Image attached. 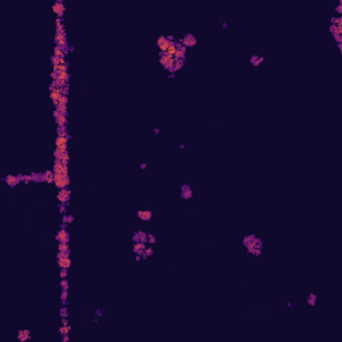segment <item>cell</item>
<instances>
[{
    "label": "cell",
    "mask_w": 342,
    "mask_h": 342,
    "mask_svg": "<svg viewBox=\"0 0 342 342\" xmlns=\"http://www.w3.org/2000/svg\"><path fill=\"white\" fill-rule=\"evenodd\" d=\"M3 182H5V185H7L8 187L14 188L23 182V174H17V175H5L4 178H3Z\"/></svg>",
    "instance_id": "obj_1"
},
{
    "label": "cell",
    "mask_w": 342,
    "mask_h": 342,
    "mask_svg": "<svg viewBox=\"0 0 342 342\" xmlns=\"http://www.w3.org/2000/svg\"><path fill=\"white\" fill-rule=\"evenodd\" d=\"M54 174H55V173H54ZM54 185L56 186L59 190L68 187V185H70V176H68V175H63V174H55Z\"/></svg>",
    "instance_id": "obj_2"
},
{
    "label": "cell",
    "mask_w": 342,
    "mask_h": 342,
    "mask_svg": "<svg viewBox=\"0 0 342 342\" xmlns=\"http://www.w3.org/2000/svg\"><path fill=\"white\" fill-rule=\"evenodd\" d=\"M178 43H181L183 47L187 48V47H195L198 42H197V38H195L192 33H186L182 39L178 40Z\"/></svg>",
    "instance_id": "obj_3"
},
{
    "label": "cell",
    "mask_w": 342,
    "mask_h": 342,
    "mask_svg": "<svg viewBox=\"0 0 342 342\" xmlns=\"http://www.w3.org/2000/svg\"><path fill=\"white\" fill-rule=\"evenodd\" d=\"M56 198H58L59 203L68 204V202H70V199H71V190H70V188H67V187L62 188V190H59Z\"/></svg>",
    "instance_id": "obj_4"
},
{
    "label": "cell",
    "mask_w": 342,
    "mask_h": 342,
    "mask_svg": "<svg viewBox=\"0 0 342 342\" xmlns=\"http://www.w3.org/2000/svg\"><path fill=\"white\" fill-rule=\"evenodd\" d=\"M54 158H55V160H60L64 164H68V162H70V154H68V151H62V150H58V148L54 151Z\"/></svg>",
    "instance_id": "obj_5"
},
{
    "label": "cell",
    "mask_w": 342,
    "mask_h": 342,
    "mask_svg": "<svg viewBox=\"0 0 342 342\" xmlns=\"http://www.w3.org/2000/svg\"><path fill=\"white\" fill-rule=\"evenodd\" d=\"M171 43L173 42H170L166 36H159V38L157 39V47L159 48L160 52H167V49H169Z\"/></svg>",
    "instance_id": "obj_6"
},
{
    "label": "cell",
    "mask_w": 342,
    "mask_h": 342,
    "mask_svg": "<svg viewBox=\"0 0 342 342\" xmlns=\"http://www.w3.org/2000/svg\"><path fill=\"white\" fill-rule=\"evenodd\" d=\"M52 11H54V14L56 15L59 19H62V17L64 16L66 5L63 4V2H62V0H58V2H56V3H54V5H52Z\"/></svg>",
    "instance_id": "obj_7"
},
{
    "label": "cell",
    "mask_w": 342,
    "mask_h": 342,
    "mask_svg": "<svg viewBox=\"0 0 342 342\" xmlns=\"http://www.w3.org/2000/svg\"><path fill=\"white\" fill-rule=\"evenodd\" d=\"M181 198L182 199H191L192 198V188L188 183H185V185L181 186Z\"/></svg>",
    "instance_id": "obj_8"
},
{
    "label": "cell",
    "mask_w": 342,
    "mask_h": 342,
    "mask_svg": "<svg viewBox=\"0 0 342 342\" xmlns=\"http://www.w3.org/2000/svg\"><path fill=\"white\" fill-rule=\"evenodd\" d=\"M54 173L55 174H63V175H68V164L62 163L60 160H55V163H54Z\"/></svg>",
    "instance_id": "obj_9"
},
{
    "label": "cell",
    "mask_w": 342,
    "mask_h": 342,
    "mask_svg": "<svg viewBox=\"0 0 342 342\" xmlns=\"http://www.w3.org/2000/svg\"><path fill=\"white\" fill-rule=\"evenodd\" d=\"M55 239L59 242V243H68L70 242V234L66 229H60L58 231V234L55 235Z\"/></svg>",
    "instance_id": "obj_10"
},
{
    "label": "cell",
    "mask_w": 342,
    "mask_h": 342,
    "mask_svg": "<svg viewBox=\"0 0 342 342\" xmlns=\"http://www.w3.org/2000/svg\"><path fill=\"white\" fill-rule=\"evenodd\" d=\"M55 43H56V46L62 47L63 49L70 48V47H68V43H67L66 33H56V35H55Z\"/></svg>",
    "instance_id": "obj_11"
},
{
    "label": "cell",
    "mask_w": 342,
    "mask_h": 342,
    "mask_svg": "<svg viewBox=\"0 0 342 342\" xmlns=\"http://www.w3.org/2000/svg\"><path fill=\"white\" fill-rule=\"evenodd\" d=\"M147 234L148 233L143 231V230H139V231H135L132 234V242H143V243H147Z\"/></svg>",
    "instance_id": "obj_12"
},
{
    "label": "cell",
    "mask_w": 342,
    "mask_h": 342,
    "mask_svg": "<svg viewBox=\"0 0 342 342\" xmlns=\"http://www.w3.org/2000/svg\"><path fill=\"white\" fill-rule=\"evenodd\" d=\"M68 141L70 139L66 138V136H58L56 141H55V147L58 150H62V151H67V146H68Z\"/></svg>",
    "instance_id": "obj_13"
},
{
    "label": "cell",
    "mask_w": 342,
    "mask_h": 342,
    "mask_svg": "<svg viewBox=\"0 0 342 342\" xmlns=\"http://www.w3.org/2000/svg\"><path fill=\"white\" fill-rule=\"evenodd\" d=\"M54 118H55V122H56L58 127H66L68 124L67 116L66 115H60L58 111H54Z\"/></svg>",
    "instance_id": "obj_14"
},
{
    "label": "cell",
    "mask_w": 342,
    "mask_h": 342,
    "mask_svg": "<svg viewBox=\"0 0 342 342\" xmlns=\"http://www.w3.org/2000/svg\"><path fill=\"white\" fill-rule=\"evenodd\" d=\"M71 265H72V262H71V258L70 255H64V257H60L58 258V266L60 267V269H70Z\"/></svg>",
    "instance_id": "obj_15"
},
{
    "label": "cell",
    "mask_w": 342,
    "mask_h": 342,
    "mask_svg": "<svg viewBox=\"0 0 342 342\" xmlns=\"http://www.w3.org/2000/svg\"><path fill=\"white\" fill-rule=\"evenodd\" d=\"M136 215H138V218L141 220H143V222H150L152 219V211L151 210H139L138 213H136Z\"/></svg>",
    "instance_id": "obj_16"
},
{
    "label": "cell",
    "mask_w": 342,
    "mask_h": 342,
    "mask_svg": "<svg viewBox=\"0 0 342 342\" xmlns=\"http://www.w3.org/2000/svg\"><path fill=\"white\" fill-rule=\"evenodd\" d=\"M186 51H187V48L183 47L181 43L176 42V52H175V55H174V58L175 59H185L186 58Z\"/></svg>",
    "instance_id": "obj_17"
},
{
    "label": "cell",
    "mask_w": 342,
    "mask_h": 342,
    "mask_svg": "<svg viewBox=\"0 0 342 342\" xmlns=\"http://www.w3.org/2000/svg\"><path fill=\"white\" fill-rule=\"evenodd\" d=\"M146 247H147V245L143 243V242H135L132 246V251L135 254H139V255H143L144 254V250Z\"/></svg>",
    "instance_id": "obj_18"
},
{
    "label": "cell",
    "mask_w": 342,
    "mask_h": 342,
    "mask_svg": "<svg viewBox=\"0 0 342 342\" xmlns=\"http://www.w3.org/2000/svg\"><path fill=\"white\" fill-rule=\"evenodd\" d=\"M17 340L21 341V342H26V341H30L31 340V331L30 330H19L17 333Z\"/></svg>",
    "instance_id": "obj_19"
},
{
    "label": "cell",
    "mask_w": 342,
    "mask_h": 342,
    "mask_svg": "<svg viewBox=\"0 0 342 342\" xmlns=\"http://www.w3.org/2000/svg\"><path fill=\"white\" fill-rule=\"evenodd\" d=\"M265 62V58L263 56H258V55H253V56L250 58V64L254 67H259L261 63H263Z\"/></svg>",
    "instance_id": "obj_20"
},
{
    "label": "cell",
    "mask_w": 342,
    "mask_h": 342,
    "mask_svg": "<svg viewBox=\"0 0 342 342\" xmlns=\"http://www.w3.org/2000/svg\"><path fill=\"white\" fill-rule=\"evenodd\" d=\"M44 182L46 183H54V179H55V174H54V171H51V170H46L44 173Z\"/></svg>",
    "instance_id": "obj_21"
},
{
    "label": "cell",
    "mask_w": 342,
    "mask_h": 342,
    "mask_svg": "<svg viewBox=\"0 0 342 342\" xmlns=\"http://www.w3.org/2000/svg\"><path fill=\"white\" fill-rule=\"evenodd\" d=\"M55 24H56V33H66V28H64V23L63 19H58L55 20Z\"/></svg>",
    "instance_id": "obj_22"
},
{
    "label": "cell",
    "mask_w": 342,
    "mask_h": 342,
    "mask_svg": "<svg viewBox=\"0 0 342 342\" xmlns=\"http://www.w3.org/2000/svg\"><path fill=\"white\" fill-rule=\"evenodd\" d=\"M31 176H32V182L33 183L44 182V174H43V173H32V174H31Z\"/></svg>",
    "instance_id": "obj_23"
},
{
    "label": "cell",
    "mask_w": 342,
    "mask_h": 342,
    "mask_svg": "<svg viewBox=\"0 0 342 342\" xmlns=\"http://www.w3.org/2000/svg\"><path fill=\"white\" fill-rule=\"evenodd\" d=\"M185 66V59H175V63H174V68H173V74L178 72L181 68Z\"/></svg>",
    "instance_id": "obj_24"
},
{
    "label": "cell",
    "mask_w": 342,
    "mask_h": 342,
    "mask_svg": "<svg viewBox=\"0 0 342 342\" xmlns=\"http://www.w3.org/2000/svg\"><path fill=\"white\" fill-rule=\"evenodd\" d=\"M56 134H58V136H66V138L71 139V135H70V132H68V130H67V126L66 127H58Z\"/></svg>",
    "instance_id": "obj_25"
},
{
    "label": "cell",
    "mask_w": 342,
    "mask_h": 342,
    "mask_svg": "<svg viewBox=\"0 0 342 342\" xmlns=\"http://www.w3.org/2000/svg\"><path fill=\"white\" fill-rule=\"evenodd\" d=\"M58 251L59 253H63V254H71V249L68 246V243H59Z\"/></svg>",
    "instance_id": "obj_26"
},
{
    "label": "cell",
    "mask_w": 342,
    "mask_h": 342,
    "mask_svg": "<svg viewBox=\"0 0 342 342\" xmlns=\"http://www.w3.org/2000/svg\"><path fill=\"white\" fill-rule=\"evenodd\" d=\"M317 298H318V297H317V295L314 294V293H310L309 295H307V299H306L307 305H309V306H312V307H313V306H315V303H317Z\"/></svg>",
    "instance_id": "obj_27"
},
{
    "label": "cell",
    "mask_w": 342,
    "mask_h": 342,
    "mask_svg": "<svg viewBox=\"0 0 342 342\" xmlns=\"http://www.w3.org/2000/svg\"><path fill=\"white\" fill-rule=\"evenodd\" d=\"M74 215H71V214H64V215H62V223H67V225H71V223L74 222Z\"/></svg>",
    "instance_id": "obj_28"
},
{
    "label": "cell",
    "mask_w": 342,
    "mask_h": 342,
    "mask_svg": "<svg viewBox=\"0 0 342 342\" xmlns=\"http://www.w3.org/2000/svg\"><path fill=\"white\" fill-rule=\"evenodd\" d=\"M58 331H59V334H60V335L70 334V331H71V326H70V325H62L60 328L58 329Z\"/></svg>",
    "instance_id": "obj_29"
},
{
    "label": "cell",
    "mask_w": 342,
    "mask_h": 342,
    "mask_svg": "<svg viewBox=\"0 0 342 342\" xmlns=\"http://www.w3.org/2000/svg\"><path fill=\"white\" fill-rule=\"evenodd\" d=\"M60 302H62V305H67V303H68V290H64V289H62Z\"/></svg>",
    "instance_id": "obj_30"
},
{
    "label": "cell",
    "mask_w": 342,
    "mask_h": 342,
    "mask_svg": "<svg viewBox=\"0 0 342 342\" xmlns=\"http://www.w3.org/2000/svg\"><path fill=\"white\" fill-rule=\"evenodd\" d=\"M152 254H154V247H152L151 245H150V246H147V247H146V250H144V254H143V255H142V259H147V258H148V257H151Z\"/></svg>",
    "instance_id": "obj_31"
},
{
    "label": "cell",
    "mask_w": 342,
    "mask_h": 342,
    "mask_svg": "<svg viewBox=\"0 0 342 342\" xmlns=\"http://www.w3.org/2000/svg\"><path fill=\"white\" fill-rule=\"evenodd\" d=\"M68 103V96L67 95H62V98L59 99V102H56V103H54L55 108L58 107V106H67Z\"/></svg>",
    "instance_id": "obj_32"
},
{
    "label": "cell",
    "mask_w": 342,
    "mask_h": 342,
    "mask_svg": "<svg viewBox=\"0 0 342 342\" xmlns=\"http://www.w3.org/2000/svg\"><path fill=\"white\" fill-rule=\"evenodd\" d=\"M175 52H176V42H173V43L170 44L169 49H167V54L171 55V56H174V55H175Z\"/></svg>",
    "instance_id": "obj_33"
},
{
    "label": "cell",
    "mask_w": 342,
    "mask_h": 342,
    "mask_svg": "<svg viewBox=\"0 0 342 342\" xmlns=\"http://www.w3.org/2000/svg\"><path fill=\"white\" fill-rule=\"evenodd\" d=\"M55 111H58L59 114L60 115H68V112H67V106H58L56 108H55Z\"/></svg>",
    "instance_id": "obj_34"
},
{
    "label": "cell",
    "mask_w": 342,
    "mask_h": 342,
    "mask_svg": "<svg viewBox=\"0 0 342 342\" xmlns=\"http://www.w3.org/2000/svg\"><path fill=\"white\" fill-rule=\"evenodd\" d=\"M59 314H60V318H67V317H68L67 305H63V306L60 307V312H59Z\"/></svg>",
    "instance_id": "obj_35"
},
{
    "label": "cell",
    "mask_w": 342,
    "mask_h": 342,
    "mask_svg": "<svg viewBox=\"0 0 342 342\" xmlns=\"http://www.w3.org/2000/svg\"><path fill=\"white\" fill-rule=\"evenodd\" d=\"M147 243H150L151 246L157 243V237H155L152 233H148V234H147Z\"/></svg>",
    "instance_id": "obj_36"
},
{
    "label": "cell",
    "mask_w": 342,
    "mask_h": 342,
    "mask_svg": "<svg viewBox=\"0 0 342 342\" xmlns=\"http://www.w3.org/2000/svg\"><path fill=\"white\" fill-rule=\"evenodd\" d=\"M60 60H62V58H59V56H55V55H52V56H51V63H52V67L60 66Z\"/></svg>",
    "instance_id": "obj_37"
},
{
    "label": "cell",
    "mask_w": 342,
    "mask_h": 342,
    "mask_svg": "<svg viewBox=\"0 0 342 342\" xmlns=\"http://www.w3.org/2000/svg\"><path fill=\"white\" fill-rule=\"evenodd\" d=\"M60 287L64 289V290H68V289H70V283H68V279H67V278L60 279Z\"/></svg>",
    "instance_id": "obj_38"
},
{
    "label": "cell",
    "mask_w": 342,
    "mask_h": 342,
    "mask_svg": "<svg viewBox=\"0 0 342 342\" xmlns=\"http://www.w3.org/2000/svg\"><path fill=\"white\" fill-rule=\"evenodd\" d=\"M331 24L333 26H342V17H331Z\"/></svg>",
    "instance_id": "obj_39"
},
{
    "label": "cell",
    "mask_w": 342,
    "mask_h": 342,
    "mask_svg": "<svg viewBox=\"0 0 342 342\" xmlns=\"http://www.w3.org/2000/svg\"><path fill=\"white\" fill-rule=\"evenodd\" d=\"M59 213H60L62 215L67 214V204H64V203H59Z\"/></svg>",
    "instance_id": "obj_40"
},
{
    "label": "cell",
    "mask_w": 342,
    "mask_h": 342,
    "mask_svg": "<svg viewBox=\"0 0 342 342\" xmlns=\"http://www.w3.org/2000/svg\"><path fill=\"white\" fill-rule=\"evenodd\" d=\"M32 182V176H31V174L30 175H23V183L24 185H28V183H31Z\"/></svg>",
    "instance_id": "obj_41"
},
{
    "label": "cell",
    "mask_w": 342,
    "mask_h": 342,
    "mask_svg": "<svg viewBox=\"0 0 342 342\" xmlns=\"http://www.w3.org/2000/svg\"><path fill=\"white\" fill-rule=\"evenodd\" d=\"M59 275H60V278H67L68 277V270L67 269H60V273H59Z\"/></svg>",
    "instance_id": "obj_42"
},
{
    "label": "cell",
    "mask_w": 342,
    "mask_h": 342,
    "mask_svg": "<svg viewBox=\"0 0 342 342\" xmlns=\"http://www.w3.org/2000/svg\"><path fill=\"white\" fill-rule=\"evenodd\" d=\"M95 315L96 317H102V315H103V309H96L95 310Z\"/></svg>",
    "instance_id": "obj_43"
},
{
    "label": "cell",
    "mask_w": 342,
    "mask_h": 342,
    "mask_svg": "<svg viewBox=\"0 0 342 342\" xmlns=\"http://www.w3.org/2000/svg\"><path fill=\"white\" fill-rule=\"evenodd\" d=\"M68 341H70V334L62 335V342H68Z\"/></svg>",
    "instance_id": "obj_44"
},
{
    "label": "cell",
    "mask_w": 342,
    "mask_h": 342,
    "mask_svg": "<svg viewBox=\"0 0 342 342\" xmlns=\"http://www.w3.org/2000/svg\"><path fill=\"white\" fill-rule=\"evenodd\" d=\"M335 11H337V14H341V12H342V2L338 3V5H337V8H335Z\"/></svg>",
    "instance_id": "obj_45"
},
{
    "label": "cell",
    "mask_w": 342,
    "mask_h": 342,
    "mask_svg": "<svg viewBox=\"0 0 342 342\" xmlns=\"http://www.w3.org/2000/svg\"><path fill=\"white\" fill-rule=\"evenodd\" d=\"M139 169H141V170H146V169H147V164H146V163H141V164H139Z\"/></svg>",
    "instance_id": "obj_46"
},
{
    "label": "cell",
    "mask_w": 342,
    "mask_h": 342,
    "mask_svg": "<svg viewBox=\"0 0 342 342\" xmlns=\"http://www.w3.org/2000/svg\"><path fill=\"white\" fill-rule=\"evenodd\" d=\"M62 325H70V323H68V319L67 318H62Z\"/></svg>",
    "instance_id": "obj_47"
},
{
    "label": "cell",
    "mask_w": 342,
    "mask_h": 342,
    "mask_svg": "<svg viewBox=\"0 0 342 342\" xmlns=\"http://www.w3.org/2000/svg\"><path fill=\"white\" fill-rule=\"evenodd\" d=\"M220 27H222L223 30H226V28H227L229 26H227V23H225V21H222V23H220Z\"/></svg>",
    "instance_id": "obj_48"
},
{
    "label": "cell",
    "mask_w": 342,
    "mask_h": 342,
    "mask_svg": "<svg viewBox=\"0 0 342 342\" xmlns=\"http://www.w3.org/2000/svg\"><path fill=\"white\" fill-rule=\"evenodd\" d=\"M135 261H136V262L142 261V255H139V254H135Z\"/></svg>",
    "instance_id": "obj_49"
},
{
    "label": "cell",
    "mask_w": 342,
    "mask_h": 342,
    "mask_svg": "<svg viewBox=\"0 0 342 342\" xmlns=\"http://www.w3.org/2000/svg\"><path fill=\"white\" fill-rule=\"evenodd\" d=\"M152 131H154L155 135H159V134H160V130H159V128H154Z\"/></svg>",
    "instance_id": "obj_50"
},
{
    "label": "cell",
    "mask_w": 342,
    "mask_h": 342,
    "mask_svg": "<svg viewBox=\"0 0 342 342\" xmlns=\"http://www.w3.org/2000/svg\"><path fill=\"white\" fill-rule=\"evenodd\" d=\"M99 322V317H96V318H92V323H98Z\"/></svg>",
    "instance_id": "obj_51"
},
{
    "label": "cell",
    "mask_w": 342,
    "mask_h": 342,
    "mask_svg": "<svg viewBox=\"0 0 342 342\" xmlns=\"http://www.w3.org/2000/svg\"><path fill=\"white\" fill-rule=\"evenodd\" d=\"M175 78V74H169V79H174Z\"/></svg>",
    "instance_id": "obj_52"
},
{
    "label": "cell",
    "mask_w": 342,
    "mask_h": 342,
    "mask_svg": "<svg viewBox=\"0 0 342 342\" xmlns=\"http://www.w3.org/2000/svg\"><path fill=\"white\" fill-rule=\"evenodd\" d=\"M179 148H181V150H183V148H186V144H183V143H181V144H179Z\"/></svg>",
    "instance_id": "obj_53"
},
{
    "label": "cell",
    "mask_w": 342,
    "mask_h": 342,
    "mask_svg": "<svg viewBox=\"0 0 342 342\" xmlns=\"http://www.w3.org/2000/svg\"><path fill=\"white\" fill-rule=\"evenodd\" d=\"M286 306H287V307H293V303H291V302H287V303H286Z\"/></svg>",
    "instance_id": "obj_54"
}]
</instances>
